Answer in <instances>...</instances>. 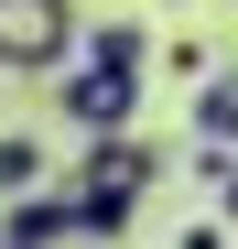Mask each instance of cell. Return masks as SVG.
<instances>
[{
  "mask_svg": "<svg viewBox=\"0 0 238 249\" xmlns=\"http://www.w3.org/2000/svg\"><path fill=\"white\" fill-rule=\"evenodd\" d=\"M152 174H163V141H152V130H130V141H87V162L65 174V195H76V228H87L98 249H108V238H130V217H141Z\"/></svg>",
  "mask_w": 238,
  "mask_h": 249,
  "instance_id": "1",
  "label": "cell"
},
{
  "mask_svg": "<svg viewBox=\"0 0 238 249\" xmlns=\"http://www.w3.org/2000/svg\"><path fill=\"white\" fill-rule=\"evenodd\" d=\"M87 54L76 0H0V76H65Z\"/></svg>",
  "mask_w": 238,
  "mask_h": 249,
  "instance_id": "2",
  "label": "cell"
},
{
  "mask_svg": "<svg viewBox=\"0 0 238 249\" xmlns=\"http://www.w3.org/2000/svg\"><path fill=\"white\" fill-rule=\"evenodd\" d=\"M54 108H65V130H87V141H130L141 130V87L130 76H98V65H65Z\"/></svg>",
  "mask_w": 238,
  "mask_h": 249,
  "instance_id": "3",
  "label": "cell"
},
{
  "mask_svg": "<svg viewBox=\"0 0 238 249\" xmlns=\"http://www.w3.org/2000/svg\"><path fill=\"white\" fill-rule=\"evenodd\" d=\"M65 238H87L76 228V195H22V206H0V249H65Z\"/></svg>",
  "mask_w": 238,
  "mask_h": 249,
  "instance_id": "4",
  "label": "cell"
},
{
  "mask_svg": "<svg viewBox=\"0 0 238 249\" xmlns=\"http://www.w3.org/2000/svg\"><path fill=\"white\" fill-rule=\"evenodd\" d=\"M76 65H98V76H130V87H141V76H152V33H141L130 11H108V22H87V54H76Z\"/></svg>",
  "mask_w": 238,
  "mask_h": 249,
  "instance_id": "5",
  "label": "cell"
},
{
  "mask_svg": "<svg viewBox=\"0 0 238 249\" xmlns=\"http://www.w3.org/2000/svg\"><path fill=\"white\" fill-rule=\"evenodd\" d=\"M184 119H195L206 152H238V76H206V87L184 98Z\"/></svg>",
  "mask_w": 238,
  "mask_h": 249,
  "instance_id": "6",
  "label": "cell"
},
{
  "mask_svg": "<svg viewBox=\"0 0 238 249\" xmlns=\"http://www.w3.org/2000/svg\"><path fill=\"white\" fill-rule=\"evenodd\" d=\"M0 195H11V206H22V195H54V184H44V141H33V130H0Z\"/></svg>",
  "mask_w": 238,
  "mask_h": 249,
  "instance_id": "7",
  "label": "cell"
},
{
  "mask_svg": "<svg viewBox=\"0 0 238 249\" xmlns=\"http://www.w3.org/2000/svg\"><path fill=\"white\" fill-rule=\"evenodd\" d=\"M195 174L217 184V217H238V152H206V162H195Z\"/></svg>",
  "mask_w": 238,
  "mask_h": 249,
  "instance_id": "8",
  "label": "cell"
},
{
  "mask_svg": "<svg viewBox=\"0 0 238 249\" xmlns=\"http://www.w3.org/2000/svg\"><path fill=\"white\" fill-rule=\"evenodd\" d=\"M173 249H227V217H206V228H184Z\"/></svg>",
  "mask_w": 238,
  "mask_h": 249,
  "instance_id": "9",
  "label": "cell"
}]
</instances>
